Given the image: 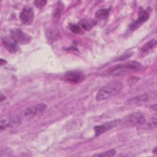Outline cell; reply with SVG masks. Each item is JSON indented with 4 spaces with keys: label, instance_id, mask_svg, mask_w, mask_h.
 I'll return each instance as SVG.
<instances>
[{
    "label": "cell",
    "instance_id": "cell-11",
    "mask_svg": "<svg viewBox=\"0 0 157 157\" xmlns=\"http://www.w3.org/2000/svg\"><path fill=\"white\" fill-rule=\"evenodd\" d=\"M2 42L6 50L11 53H15L20 49L18 44L14 42L11 38L9 39L7 37H4L2 39Z\"/></svg>",
    "mask_w": 157,
    "mask_h": 157
},
{
    "label": "cell",
    "instance_id": "cell-7",
    "mask_svg": "<svg viewBox=\"0 0 157 157\" xmlns=\"http://www.w3.org/2000/svg\"><path fill=\"white\" fill-rule=\"evenodd\" d=\"M34 17L33 9L29 6H25L20 14V18L21 22L27 26L31 25L33 23Z\"/></svg>",
    "mask_w": 157,
    "mask_h": 157
},
{
    "label": "cell",
    "instance_id": "cell-6",
    "mask_svg": "<svg viewBox=\"0 0 157 157\" xmlns=\"http://www.w3.org/2000/svg\"><path fill=\"white\" fill-rule=\"evenodd\" d=\"M21 122V115L12 116L9 118H6L1 120L0 129L2 131L4 129L8 128H14L18 126Z\"/></svg>",
    "mask_w": 157,
    "mask_h": 157
},
{
    "label": "cell",
    "instance_id": "cell-1",
    "mask_svg": "<svg viewBox=\"0 0 157 157\" xmlns=\"http://www.w3.org/2000/svg\"><path fill=\"white\" fill-rule=\"evenodd\" d=\"M141 67L140 63L136 61H130L112 66L105 70L103 74L109 76H120L130 72L137 71Z\"/></svg>",
    "mask_w": 157,
    "mask_h": 157
},
{
    "label": "cell",
    "instance_id": "cell-18",
    "mask_svg": "<svg viewBox=\"0 0 157 157\" xmlns=\"http://www.w3.org/2000/svg\"><path fill=\"white\" fill-rule=\"evenodd\" d=\"M80 25H81L82 29H85V30H89L91 28V24L89 23L87 21H86L85 20H83L80 21Z\"/></svg>",
    "mask_w": 157,
    "mask_h": 157
},
{
    "label": "cell",
    "instance_id": "cell-19",
    "mask_svg": "<svg viewBox=\"0 0 157 157\" xmlns=\"http://www.w3.org/2000/svg\"><path fill=\"white\" fill-rule=\"evenodd\" d=\"M34 4H35L36 7L38 9H42L43 7L45 6L47 4L46 1H35L34 2Z\"/></svg>",
    "mask_w": 157,
    "mask_h": 157
},
{
    "label": "cell",
    "instance_id": "cell-16",
    "mask_svg": "<svg viewBox=\"0 0 157 157\" xmlns=\"http://www.w3.org/2000/svg\"><path fill=\"white\" fill-rule=\"evenodd\" d=\"M115 150L114 149H111L105 151H104L101 153L95 154L93 156H113L115 155Z\"/></svg>",
    "mask_w": 157,
    "mask_h": 157
},
{
    "label": "cell",
    "instance_id": "cell-4",
    "mask_svg": "<svg viewBox=\"0 0 157 157\" xmlns=\"http://www.w3.org/2000/svg\"><path fill=\"white\" fill-rule=\"evenodd\" d=\"M10 38L19 44H27L29 43L32 38L28 34L22 31L20 29L14 28L10 31Z\"/></svg>",
    "mask_w": 157,
    "mask_h": 157
},
{
    "label": "cell",
    "instance_id": "cell-14",
    "mask_svg": "<svg viewBox=\"0 0 157 157\" xmlns=\"http://www.w3.org/2000/svg\"><path fill=\"white\" fill-rule=\"evenodd\" d=\"M148 95H147V94H141V95H139V96H137L136 97L132 98L131 99H130L128 101V102H129V104H136V103H138L139 102L145 101L148 99Z\"/></svg>",
    "mask_w": 157,
    "mask_h": 157
},
{
    "label": "cell",
    "instance_id": "cell-5",
    "mask_svg": "<svg viewBox=\"0 0 157 157\" xmlns=\"http://www.w3.org/2000/svg\"><path fill=\"white\" fill-rule=\"evenodd\" d=\"M47 108L46 104L40 103L36 105L31 106L24 109L21 112V117H33L36 115H39L44 112Z\"/></svg>",
    "mask_w": 157,
    "mask_h": 157
},
{
    "label": "cell",
    "instance_id": "cell-13",
    "mask_svg": "<svg viewBox=\"0 0 157 157\" xmlns=\"http://www.w3.org/2000/svg\"><path fill=\"white\" fill-rule=\"evenodd\" d=\"M110 10V9H103L98 10L95 13L96 18L101 20L106 19L109 16Z\"/></svg>",
    "mask_w": 157,
    "mask_h": 157
},
{
    "label": "cell",
    "instance_id": "cell-8",
    "mask_svg": "<svg viewBox=\"0 0 157 157\" xmlns=\"http://www.w3.org/2000/svg\"><path fill=\"white\" fill-rule=\"evenodd\" d=\"M83 73L78 70L69 71L65 73L64 78L65 80L71 83H78L84 79Z\"/></svg>",
    "mask_w": 157,
    "mask_h": 157
},
{
    "label": "cell",
    "instance_id": "cell-3",
    "mask_svg": "<svg viewBox=\"0 0 157 157\" xmlns=\"http://www.w3.org/2000/svg\"><path fill=\"white\" fill-rule=\"evenodd\" d=\"M145 122V118L141 112L131 113L124 118L120 119V124L126 126L141 127Z\"/></svg>",
    "mask_w": 157,
    "mask_h": 157
},
{
    "label": "cell",
    "instance_id": "cell-2",
    "mask_svg": "<svg viewBox=\"0 0 157 157\" xmlns=\"http://www.w3.org/2000/svg\"><path fill=\"white\" fill-rule=\"evenodd\" d=\"M123 85L120 81H113L101 88L96 94V100L102 101L119 94L123 90Z\"/></svg>",
    "mask_w": 157,
    "mask_h": 157
},
{
    "label": "cell",
    "instance_id": "cell-9",
    "mask_svg": "<svg viewBox=\"0 0 157 157\" xmlns=\"http://www.w3.org/2000/svg\"><path fill=\"white\" fill-rule=\"evenodd\" d=\"M119 124H120V119L112 120L109 122L104 123V124H100L98 126H96L94 128V132H95V136H100L101 134L110 130V129L115 128Z\"/></svg>",
    "mask_w": 157,
    "mask_h": 157
},
{
    "label": "cell",
    "instance_id": "cell-10",
    "mask_svg": "<svg viewBox=\"0 0 157 157\" xmlns=\"http://www.w3.org/2000/svg\"><path fill=\"white\" fill-rule=\"evenodd\" d=\"M149 18V12L147 10L141 9L139 13V17L129 25V29L131 30H135L141 26L144 22L148 20Z\"/></svg>",
    "mask_w": 157,
    "mask_h": 157
},
{
    "label": "cell",
    "instance_id": "cell-15",
    "mask_svg": "<svg viewBox=\"0 0 157 157\" xmlns=\"http://www.w3.org/2000/svg\"><path fill=\"white\" fill-rule=\"evenodd\" d=\"M71 31L75 34H82L84 33L83 29L81 28L80 26L77 25H71L69 26Z\"/></svg>",
    "mask_w": 157,
    "mask_h": 157
},
{
    "label": "cell",
    "instance_id": "cell-17",
    "mask_svg": "<svg viewBox=\"0 0 157 157\" xmlns=\"http://www.w3.org/2000/svg\"><path fill=\"white\" fill-rule=\"evenodd\" d=\"M144 125H145V127L147 128H155L156 126V119L154 118L149 120L148 121H147V123L145 122L142 126Z\"/></svg>",
    "mask_w": 157,
    "mask_h": 157
},
{
    "label": "cell",
    "instance_id": "cell-12",
    "mask_svg": "<svg viewBox=\"0 0 157 157\" xmlns=\"http://www.w3.org/2000/svg\"><path fill=\"white\" fill-rule=\"evenodd\" d=\"M156 46V40L155 39H151L146 42L140 48V54L142 56H144L149 54Z\"/></svg>",
    "mask_w": 157,
    "mask_h": 157
}]
</instances>
